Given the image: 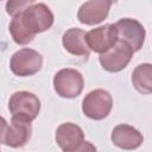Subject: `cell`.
Returning <instances> with one entry per match:
<instances>
[{"label": "cell", "instance_id": "cell-15", "mask_svg": "<svg viewBox=\"0 0 152 152\" xmlns=\"http://www.w3.org/2000/svg\"><path fill=\"white\" fill-rule=\"evenodd\" d=\"M33 0H12L6 2V12L12 17H18L21 14L26 8H28L31 5H33Z\"/></svg>", "mask_w": 152, "mask_h": 152}, {"label": "cell", "instance_id": "cell-4", "mask_svg": "<svg viewBox=\"0 0 152 152\" xmlns=\"http://www.w3.org/2000/svg\"><path fill=\"white\" fill-rule=\"evenodd\" d=\"M113 107L112 95L104 89L89 91L82 101V112L93 120H102L108 116Z\"/></svg>", "mask_w": 152, "mask_h": 152}, {"label": "cell", "instance_id": "cell-9", "mask_svg": "<svg viewBox=\"0 0 152 152\" xmlns=\"http://www.w3.org/2000/svg\"><path fill=\"white\" fill-rule=\"evenodd\" d=\"M114 25L118 31L119 39L128 43L134 52L142 48L146 32L144 26L138 20L132 18H124L116 21Z\"/></svg>", "mask_w": 152, "mask_h": 152}, {"label": "cell", "instance_id": "cell-2", "mask_svg": "<svg viewBox=\"0 0 152 152\" xmlns=\"http://www.w3.org/2000/svg\"><path fill=\"white\" fill-rule=\"evenodd\" d=\"M8 109L12 118L31 122L40 112V101L33 93L25 90L15 91L10 97Z\"/></svg>", "mask_w": 152, "mask_h": 152}, {"label": "cell", "instance_id": "cell-11", "mask_svg": "<svg viewBox=\"0 0 152 152\" xmlns=\"http://www.w3.org/2000/svg\"><path fill=\"white\" fill-rule=\"evenodd\" d=\"M55 139L57 145L64 152H69L77 148L84 141V133L78 125L64 122L57 127Z\"/></svg>", "mask_w": 152, "mask_h": 152}, {"label": "cell", "instance_id": "cell-13", "mask_svg": "<svg viewBox=\"0 0 152 152\" xmlns=\"http://www.w3.org/2000/svg\"><path fill=\"white\" fill-rule=\"evenodd\" d=\"M86 36L87 32L77 27L66 30L62 37V43L64 49L71 55L88 58L90 55V49L87 45Z\"/></svg>", "mask_w": 152, "mask_h": 152}, {"label": "cell", "instance_id": "cell-6", "mask_svg": "<svg viewBox=\"0 0 152 152\" xmlns=\"http://www.w3.org/2000/svg\"><path fill=\"white\" fill-rule=\"evenodd\" d=\"M32 133L31 122L12 118L10 124L2 118L1 128V142L5 146L18 148L26 145Z\"/></svg>", "mask_w": 152, "mask_h": 152}, {"label": "cell", "instance_id": "cell-12", "mask_svg": "<svg viewBox=\"0 0 152 152\" xmlns=\"http://www.w3.org/2000/svg\"><path fill=\"white\" fill-rule=\"evenodd\" d=\"M110 139L116 147L126 151H131L140 147L144 141L142 134L133 126L126 124H120L115 126L112 131Z\"/></svg>", "mask_w": 152, "mask_h": 152}, {"label": "cell", "instance_id": "cell-14", "mask_svg": "<svg viewBox=\"0 0 152 152\" xmlns=\"http://www.w3.org/2000/svg\"><path fill=\"white\" fill-rule=\"evenodd\" d=\"M132 84L141 94H152V64L142 63L132 72Z\"/></svg>", "mask_w": 152, "mask_h": 152}, {"label": "cell", "instance_id": "cell-16", "mask_svg": "<svg viewBox=\"0 0 152 152\" xmlns=\"http://www.w3.org/2000/svg\"><path fill=\"white\" fill-rule=\"evenodd\" d=\"M69 152H97L96 147L89 142V141H83L77 148L72 150V151H69Z\"/></svg>", "mask_w": 152, "mask_h": 152}, {"label": "cell", "instance_id": "cell-3", "mask_svg": "<svg viewBox=\"0 0 152 152\" xmlns=\"http://www.w3.org/2000/svg\"><path fill=\"white\" fill-rule=\"evenodd\" d=\"M84 87V80L80 71L71 68L61 69L53 77V88L57 95L64 99L77 97Z\"/></svg>", "mask_w": 152, "mask_h": 152}, {"label": "cell", "instance_id": "cell-7", "mask_svg": "<svg viewBox=\"0 0 152 152\" xmlns=\"http://www.w3.org/2000/svg\"><path fill=\"white\" fill-rule=\"evenodd\" d=\"M133 52L134 51L128 43L119 39L109 51L100 55L99 61L106 71L119 72L128 65L133 57Z\"/></svg>", "mask_w": 152, "mask_h": 152}, {"label": "cell", "instance_id": "cell-1", "mask_svg": "<svg viewBox=\"0 0 152 152\" xmlns=\"http://www.w3.org/2000/svg\"><path fill=\"white\" fill-rule=\"evenodd\" d=\"M53 24L51 10L43 2H34L10 23V33L17 44L25 45L33 40L36 34L49 30Z\"/></svg>", "mask_w": 152, "mask_h": 152}, {"label": "cell", "instance_id": "cell-10", "mask_svg": "<svg viewBox=\"0 0 152 152\" xmlns=\"http://www.w3.org/2000/svg\"><path fill=\"white\" fill-rule=\"evenodd\" d=\"M112 1L109 0H90L81 5L77 12V19L86 25H96L102 23L110 10Z\"/></svg>", "mask_w": 152, "mask_h": 152}, {"label": "cell", "instance_id": "cell-5", "mask_svg": "<svg viewBox=\"0 0 152 152\" xmlns=\"http://www.w3.org/2000/svg\"><path fill=\"white\" fill-rule=\"evenodd\" d=\"M43 65V56L30 48H23L14 52L10 61V68L17 76H31L40 70Z\"/></svg>", "mask_w": 152, "mask_h": 152}, {"label": "cell", "instance_id": "cell-8", "mask_svg": "<svg viewBox=\"0 0 152 152\" xmlns=\"http://www.w3.org/2000/svg\"><path fill=\"white\" fill-rule=\"evenodd\" d=\"M119 40L118 31L114 24H106L87 32L86 42L90 50L100 55L109 51Z\"/></svg>", "mask_w": 152, "mask_h": 152}]
</instances>
